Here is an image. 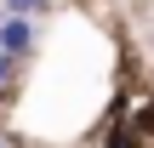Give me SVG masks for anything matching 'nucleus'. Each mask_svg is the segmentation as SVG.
I'll list each match as a JSON object with an SVG mask.
<instances>
[{
    "label": "nucleus",
    "mask_w": 154,
    "mask_h": 148,
    "mask_svg": "<svg viewBox=\"0 0 154 148\" xmlns=\"http://www.w3.org/2000/svg\"><path fill=\"white\" fill-rule=\"evenodd\" d=\"M29 46H34V23L6 11V17H0V51H6V57H23Z\"/></svg>",
    "instance_id": "nucleus-1"
},
{
    "label": "nucleus",
    "mask_w": 154,
    "mask_h": 148,
    "mask_svg": "<svg viewBox=\"0 0 154 148\" xmlns=\"http://www.w3.org/2000/svg\"><path fill=\"white\" fill-rule=\"evenodd\" d=\"M6 80H11V57L0 51V86H6Z\"/></svg>",
    "instance_id": "nucleus-3"
},
{
    "label": "nucleus",
    "mask_w": 154,
    "mask_h": 148,
    "mask_svg": "<svg viewBox=\"0 0 154 148\" xmlns=\"http://www.w3.org/2000/svg\"><path fill=\"white\" fill-rule=\"evenodd\" d=\"M40 6H46V0H6V11H11V17H34Z\"/></svg>",
    "instance_id": "nucleus-2"
}]
</instances>
